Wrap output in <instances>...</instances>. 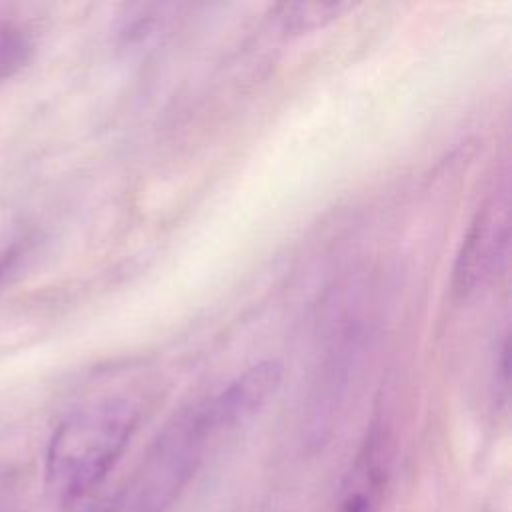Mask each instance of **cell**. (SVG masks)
Listing matches in <instances>:
<instances>
[{"label":"cell","mask_w":512,"mask_h":512,"mask_svg":"<svg viewBox=\"0 0 512 512\" xmlns=\"http://www.w3.org/2000/svg\"><path fill=\"white\" fill-rule=\"evenodd\" d=\"M140 422L138 406L108 396L70 412L52 432L44 478L50 494L74 502L90 494L114 468Z\"/></svg>","instance_id":"cell-1"},{"label":"cell","mask_w":512,"mask_h":512,"mask_svg":"<svg viewBox=\"0 0 512 512\" xmlns=\"http://www.w3.org/2000/svg\"><path fill=\"white\" fill-rule=\"evenodd\" d=\"M206 404L178 412L156 436L114 512H172L216 436Z\"/></svg>","instance_id":"cell-2"},{"label":"cell","mask_w":512,"mask_h":512,"mask_svg":"<svg viewBox=\"0 0 512 512\" xmlns=\"http://www.w3.org/2000/svg\"><path fill=\"white\" fill-rule=\"evenodd\" d=\"M510 188L502 180L478 206L456 254L452 288L468 298L492 282L508 260Z\"/></svg>","instance_id":"cell-3"},{"label":"cell","mask_w":512,"mask_h":512,"mask_svg":"<svg viewBox=\"0 0 512 512\" xmlns=\"http://www.w3.org/2000/svg\"><path fill=\"white\" fill-rule=\"evenodd\" d=\"M392 468V434L376 418L344 476L334 512H382Z\"/></svg>","instance_id":"cell-4"},{"label":"cell","mask_w":512,"mask_h":512,"mask_svg":"<svg viewBox=\"0 0 512 512\" xmlns=\"http://www.w3.org/2000/svg\"><path fill=\"white\" fill-rule=\"evenodd\" d=\"M280 378V364L264 360L246 368L220 392L204 400L216 432H230L254 418L278 390Z\"/></svg>","instance_id":"cell-5"},{"label":"cell","mask_w":512,"mask_h":512,"mask_svg":"<svg viewBox=\"0 0 512 512\" xmlns=\"http://www.w3.org/2000/svg\"><path fill=\"white\" fill-rule=\"evenodd\" d=\"M354 6L352 2H284L274 6L272 22L284 34H304L342 18Z\"/></svg>","instance_id":"cell-6"},{"label":"cell","mask_w":512,"mask_h":512,"mask_svg":"<svg viewBox=\"0 0 512 512\" xmlns=\"http://www.w3.org/2000/svg\"><path fill=\"white\" fill-rule=\"evenodd\" d=\"M32 44L20 30L0 32V80L16 74L30 58Z\"/></svg>","instance_id":"cell-7"},{"label":"cell","mask_w":512,"mask_h":512,"mask_svg":"<svg viewBox=\"0 0 512 512\" xmlns=\"http://www.w3.org/2000/svg\"><path fill=\"white\" fill-rule=\"evenodd\" d=\"M508 328L504 326L502 334L498 336L494 350H492V362H490V388H492V400L496 404H506L508 398Z\"/></svg>","instance_id":"cell-8"},{"label":"cell","mask_w":512,"mask_h":512,"mask_svg":"<svg viewBox=\"0 0 512 512\" xmlns=\"http://www.w3.org/2000/svg\"><path fill=\"white\" fill-rule=\"evenodd\" d=\"M24 254H26V242L22 240H14L12 244L0 250V286L12 276V272L16 270Z\"/></svg>","instance_id":"cell-9"},{"label":"cell","mask_w":512,"mask_h":512,"mask_svg":"<svg viewBox=\"0 0 512 512\" xmlns=\"http://www.w3.org/2000/svg\"><path fill=\"white\" fill-rule=\"evenodd\" d=\"M86 512H114V502H112V504H108V502L98 504V506H94V508H90V510H86Z\"/></svg>","instance_id":"cell-10"}]
</instances>
